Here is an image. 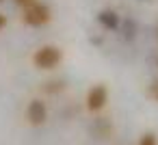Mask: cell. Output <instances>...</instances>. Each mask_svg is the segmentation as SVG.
I'll use <instances>...</instances> for the list:
<instances>
[{"instance_id":"1","label":"cell","mask_w":158,"mask_h":145,"mask_svg":"<svg viewBox=\"0 0 158 145\" xmlns=\"http://www.w3.org/2000/svg\"><path fill=\"white\" fill-rule=\"evenodd\" d=\"M22 20H24V24L26 26H44V24H48L50 20H52V9L46 5V2H33V5H28L26 9H24V15H22Z\"/></svg>"},{"instance_id":"2","label":"cell","mask_w":158,"mask_h":145,"mask_svg":"<svg viewBox=\"0 0 158 145\" xmlns=\"http://www.w3.org/2000/svg\"><path fill=\"white\" fill-rule=\"evenodd\" d=\"M61 61H63V52L56 46H41L33 54V63L39 69H54Z\"/></svg>"},{"instance_id":"3","label":"cell","mask_w":158,"mask_h":145,"mask_svg":"<svg viewBox=\"0 0 158 145\" xmlns=\"http://www.w3.org/2000/svg\"><path fill=\"white\" fill-rule=\"evenodd\" d=\"M106 102H108V89H106V85H93L89 89V93H87V100H85L89 113H100L106 106Z\"/></svg>"},{"instance_id":"4","label":"cell","mask_w":158,"mask_h":145,"mask_svg":"<svg viewBox=\"0 0 158 145\" xmlns=\"http://www.w3.org/2000/svg\"><path fill=\"white\" fill-rule=\"evenodd\" d=\"M26 119L31 126H44L48 119V106L44 100H31L26 106Z\"/></svg>"},{"instance_id":"5","label":"cell","mask_w":158,"mask_h":145,"mask_svg":"<svg viewBox=\"0 0 158 145\" xmlns=\"http://www.w3.org/2000/svg\"><path fill=\"white\" fill-rule=\"evenodd\" d=\"M98 22L106 28V31H115V28H119V15L115 13V11H110V9H104V11H100V15H98Z\"/></svg>"},{"instance_id":"6","label":"cell","mask_w":158,"mask_h":145,"mask_svg":"<svg viewBox=\"0 0 158 145\" xmlns=\"http://www.w3.org/2000/svg\"><path fill=\"white\" fill-rule=\"evenodd\" d=\"M63 89H65V82L63 80H48V82H44V91L46 93H59Z\"/></svg>"},{"instance_id":"7","label":"cell","mask_w":158,"mask_h":145,"mask_svg":"<svg viewBox=\"0 0 158 145\" xmlns=\"http://www.w3.org/2000/svg\"><path fill=\"white\" fill-rule=\"evenodd\" d=\"M136 145H158V141H156V136H154L152 132H147V134H143V136L139 139Z\"/></svg>"},{"instance_id":"8","label":"cell","mask_w":158,"mask_h":145,"mask_svg":"<svg viewBox=\"0 0 158 145\" xmlns=\"http://www.w3.org/2000/svg\"><path fill=\"white\" fill-rule=\"evenodd\" d=\"M33 2H37V0H15V5H20V7H28V5H33Z\"/></svg>"},{"instance_id":"9","label":"cell","mask_w":158,"mask_h":145,"mask_svg":"<svg viewBox=\"0 0 158 145\" xmlns=\"http://www.w3.org/2000/svg\"><path fill=\"white\" fill-rule=\"evenodd\" d=\"M5 26H7V18H5L2 13H0V31H2Z\"/></svg>"},{"instance_id":"10","label":"cell","mask_w":158,"mask_h":145,"mask_svg":"<svg viewBox=\"0 0 158 145\" xmlns=\"http://www.w3.org/2000/svg\"><path fill=\"white\" fill-rule=\"evenodd\" d=\"M156 100H158V89H156Z\"/></svg>"},{"instance_id":"11","label":"cell","mask_w":158,"mask_h":145,"mask_svg":"<svg viewBox=\"0 0 158 145\" xmlns=\"http://www.w3.org/2000/svg\"><path fill=\"white\" fill-rule=\"evenodd\" d=\"M0 2H2V0H0Z\"/></svg>"}]
</instances>
